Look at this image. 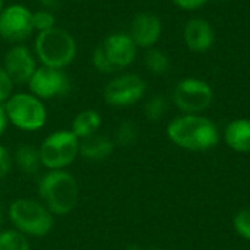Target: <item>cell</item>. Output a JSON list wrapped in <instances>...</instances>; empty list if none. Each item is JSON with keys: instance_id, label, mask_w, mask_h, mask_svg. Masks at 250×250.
Masks as SVG:
<instances>
[{"instance_id": "6da1fadb", "label": "cell", "mask_w": 250, "mask_h": 250, "mask_svg": "<svg viewBox=\"0 0 250 250\" xmlns=\"http://www.w3.org/2000/svg\"><path fill=\"white\" fill-rule=\"evenodd\" d=\"M167 135L171 142L188 151H208L220 141L215 123L201 114H183L173 119Z\"/></svg>"}, {"instance_id": "7a4b0ae2", "label": "cell", "mask_w": 250, "mask_h": 250, "mask_svg": "<svg viewBox=\"0 0 250 250\" xmlns=\"http://www.w3.org/2000/svg\"><path fill=\"white\" fill-rule=\"evenodd\" d=\"M38 192L47 209L59 217L72 212L79 199L78 182L64 170H48L38 182Z\"/></svg>"}, {"instance_id": "3957f363", "label": "cell", "mask_w": 250, "mask_h": 250, "mask_svg": "<svg viewBox=\"0 0 250 250\" xmlns=\"http://www.w3.org/2000/svg\"><path fill=\"white\" fill-rule=\"evenodd\" d=\"M78 45L75 37L64 28L54 26L37 34L35 56L42 66L66 69L76 57Z\"/></svg>"}, {"instance_id": "277c9868", "label": "cell", "mask_w": 250, "mask_h": 250, "mask_svg": "<svg viewBox=\"0 0 250 250\" xmlns=\"http://www.w3.org/2000/svg\"><path fill=\"white\" fill-rule=\"evenodd\" d=\"M7 215L15 230L31 237L47 236L54 224L53 214L47 207L29 198H19L13 201L9 207Z\"/></svg>"}, {"instance_id": "5b68a950", "label": "cell", "mask_w": 250, "mask_h": 250, "mask_svg": "<svg viewBox=\"0 0 250 250\" xmlns=\"http://www.w3.org/2000/svg\"><path fill=\"white\" fill-rule=\"evenodd\" d=\"M9 122L25 132H35L44 127L47 122V108L38 97L31 92L12 94L4 103Z\"/></svg>"}, {"instance_id": "8992f818", "label": "cell", "mask_w": 250, "mask_h": 250, "mask_svg": "<svg viewBox=\"0 0 250 250\" xmlns=\"http://www.w3.org/2000/svg\"><path fill=\"white\" fill-rule=\"evenodd\" d=\"M42 167L48 170H63L79 155V139L72 130H56L40 145Z\"/></svg>"}, {"instance_id": "52a82bcc", "label": "cell", "mask_w": 250, "mask_h": 250, "mask_svg": "<svg viewBox=\"0 0 250 250\" xmlns=\"http://www.w3.org/2000/svg\"><path fill=\"white\" fill-rule=\"evenodd\" d=\"M212 100V88L198 78H185L173 89V103L185 114H201L209 108Z\"/></svg>"}, {"instance_id": "ba28073f", "label": "cell", "mask_w": 250, "mask_h": 250, "mask_svg": "<svg viewBox=\"0 0 250 250\" xmlns=\"http://www.w3.org/2000/svg\"><path fill=\"white\" fill-rule=\"evenodd\" d=\"M29 92L40 100L64 97L72 89V81L64 69L40 66L28 82Z\"/></svg>"}, {"instance_id": "9c48e42d", "label": "cell", "mask_w": 250, "mask_h": 250, "mask_svg": "<svg viewBox=\"0 0 250 250\" xmlns=\"http://www.w3.org/2000/svg\"><path fill=\"white\" fill-rule=\"evenodd\" d=\"M146 92L145 81L136 73L114 76L104 88V100L113 107H129L138 103Z\"/></svg>"}, {"instance_id": "30bf717a", "label": "cell", "mask_w": 250, "mask_h": 250, "mask_svg": "<svg viewBox=\"0 0 250 250\" xmlns=\"http://www.w3.org/2000/svg\"><path fill=\"white\" fill-rule=\"evenodd\" d=\"M34 32L32 12L23 4H10L0 12V37L13 44H21Z\"/></svg>"}, {"instance_id": "8fae6325", "label": "cell", "mask_w": 250, "mask_h": 250, "mask_svg": "<svg viewBox=\"0 0 250 250\" xmlns=\"http://www.w3.org/2000/svg\"><path fill=\"white\" fill-rule=\"evenodd\" d=\"M3 69L13 83H28L37 70V62L28 47L23 44H15L4 54Z\"/></svg>"}, {"instance_id": "7c38bea8", "label": "cell", "mask_w": 250, "mask_h": 250, "mask_svg": "<svg viewBox=\"0 0 250 250\" xmlns=\"http://www.w3.org/2000/svg\"><path fill=\"white\" fill-rule=\"evenodd\" d=\"M101 47L116 72L129 67L135 62L138 53L136 44L133 42L130 35L125 32L110 34L104 38Z\"/></svg>"}, {"instance_id": "4fadbf2b", "label": "cell", "mask_w": 250, "mask_h": 250, "mask_svg": "<svg viewBox=\"0 0 250 250\" xmlns=\"http://www.w3.org/2000/svg\"><path fill=\"white\" fill-rule=\"evenodd\" d=\"M161 32H163V23L155 13L139 12L132 19L129 35L136 44V47L149 50L158 42Z\"/></svg>"}, {"instance_id": "5bb4252c", "label": "cell", "mask_w": 250, "mask_h": 250, "mask_svg": "<svg viewBox=\"0 0 250 250\" xmlns=\"http://www.w3.org/2000/svg\"><path fill=\"white\" fill-rule=\"evenodd\" d=\"M183 40L190 51L205 53L212 48L215 42V34L211 23L207 19L192 18L185 25Z\"/></svg>"}, {"instance_id": "9a60e30c", "label": "cell", "mask_w": 250, "mask_h": 250, "mask_svg": "<svg viewBox=\"0 0 250 250\" xmlns=\"http://www.w3.org/2000/svg\"><path fill=\"white\" fill-rule=\"evenodd\" d=\"M114 141L103 135H91L79 141V155L89 161H104L114 152Z\"/></svg>"}, {"instance_id": "2e32d148", "label": "cell", "mask_w": 250, "mask_h": 250, "mask_svg": "<svg viewBox=\"0 0 250 250\" xmlns=\"http://www.w3.org/2000/svg\"><path fill=\"white\" fill-rule=\"evenodd\" d=\"M226 144L237 152H250V120L236 119L226 126Z\"/></svg>"}, {"instance_id": "e0dca14e", "label": "cell", "mask_w": 250, "mask_h": 250, "mask_svg": "<svg viewBox=\"0 0 250 250\" xmlns=\"http://www.w3.org/2000/svg\"><path fill=\"white\" fill-rule=\"evenodd\" d=\"M101 116L95 110H83L78 113L72 122V133L81 141L91 135H95L101 127Z\"/></svg>"}, {"instance_id": "ac0fdd59", "label": "cell", "mask_w": 250, "mask_h": 250, "mask_svg": "<svg viewBox=\"0 0 250 250\" xmlns=\"http://www.w3.org/2000/svg\"><path fill=\"white\" fill-rule=\"evenodd\" d=\"M13 158H15V164L18 166V168L25 174H35L38 173L40 167H42L40 149L29 144L19 145L15 151Z\"/></svg>"}, {"instance_id": "d6986e66", "label": "cell", "mask_w": 250, "mask_h": 250, "mask_svg": "<svg viewBox=\"0 0 250 250\" xmlns=\"http://www.w3.org/2000/svg\"><path fill=\"white\" fill-rule=\"evenodd\" d=\"M145 66L154 75H164L170 69V59L163 50L152 47L145 54Z\"/></svg>"}, {"instance_id": "ffe728a7", "label": "cell", "mask_w": 250, "mask_h": 250, "mask_svg": "<svg viewBox=\"0 0 250 250\" xmlns=\"http://www.w3.org/2000/svg\"><path fill=\"white\" fill-rule=\"evenodd\" d=\"M138 126L132 120H123L114 133V144L119 146H130L136 142L138 139Z\"/></svg>"}, {"instance_id": "44dd1931", "label": "cell", "mask_w": 250, "mask_h": 250, "mask_svg": "<svg viewBox=\"0 0 250 250\" xmlns=\"http://www.w3.org/2000/svg\"><path fill=\"white\" fill-rule=\"evenodd\" d=\"M0 250H29V242L18 230H4L0 231Z\"/></svg>"}, {"instance_id": "7402d4cb", "label": "cell", "mask_w": 250, "mask_h": 250, "mask_svg": "<svg viewBox=\"0 0 250 250\" xmlns=\"http://www.w3.org/2000/svg\"><path fill=\"white\" fill-rule=\"evenodd\" d=\"M168 110V101L164 95H154L149 98L144 107V114L149 122L161 120Z\"/></svg>"}, {"instance_id": "603a6c76", "label": "cell", "mask_w": 250, "mask_h": 250, "mask_svg": "<svg viewBox=\"0 0 250 250\" xmlns=\"http://www.w3.org/2000/svg\"><path fill=\"white\" fill-rule=\"evenodd\" d=\"M32 26L34 31L38 32L48 31L56 26V15L53 13V10H47V9L35 10L32 12Z\"/></svg>"}, {"instance_id": "cb8c5ba5", "label": "cell", "mask_w": 250, "mask_h": 250, "mask_svg": "<svg viewBox=\"0 0 250 250\" xmlns=\"http://www.w3.org/2000/svg\"><path fill=\"white\" fill-rule=\"evenodd\" d=\"M233 226L240 237L250 242V209H242L237 212L233 220Z\"/></svg>"}, {"instance_id": "d4e9b609", "label": "cell", "mask_w": 250, "mask_h": 250, "mask_svg": "<svg viewBox=\"0 0 250 250\" xmlns=\"http://www.w3.org/2000/svg\"><path fill=\"white\" fill-rule=\"evenodd\" d=\"M91 62H92L94 67H95L98 72H101V73H107V75H108V73H116L114 67H113L111 63L108 62V59H107V56H105L103 47H101V44H98V45L95 47V50H94V53H92V57H91Z\"/></svg>"}, {"instance_id": "484cf974", "label": "cell", "mask_w": 250, "mask_h": 250, "mask_svg": "<svg viewBox=\"0 0 250 250\" xmlns=\"http://www.w3.org/2000/svg\"><path fill=\"white\" fill-rule=\"evenodd\" d=\"M13 85L15 83L12 82V79L9 78L3 66H0V104H4L9 100L13 91Z\"/></svg>"}, {"instance_id": "4316f807", "label": "cell", "mask_w": 250, "mask_h": 250, "mask_svg": "<svg viewBox=\"0 0 250 250\" xmlns=\"http://www.w3.org/2000/svg\"><path fill=\"white\" fill-rule=\"evenodd\" d=\"M171 1L183 10H196L204 7L209 0H171Z\"/></svg>"}, {"instance_id": "83f0119b", "label": "cell", "mask_w": 250, "mask_h": 250, "mask_svg": "<svg viewBox=\"0 0 250 250\" xmlns=\"http://www.w3.org/2000/svg\"><path fill=\"white\" fill-rule=\"evenodd\" d=\"M12 166V158L7 152V149L4 146L0 145V180L9 173Z\"/></svg>"}, {"instance_id": "f1b7e54d", "label": "cell", "mask_w": 250, "mask_h": 250, "mask_svg": "<svg viewBox=\"0 0 250 250\" xmlns=\"http://www.w3.org/2000/svg\"><path fill=\"white\" fill-rule=\"evenodd\" d=\"M9 123H10V122H9V117H7L4 104H0V136L4 135V132H6Z\"/></svg>"}, {"instance_id": "f546056e", "label": "cell", "mask_w": 250, "mask_h": 250, "mask_svg": "<svg viewBox=\"0 0 250 250\" xmlns=\"http://www.w3.org/2000/svg\"><path fill=\"white\" fill-rule=\"evenodd\" d=\"M37 1L40 3L41 9H47V10H54L60 3V0H37Z\"/></svg>"}, {"instance_id": "4dcf8cb0", "label": "cell", "mask_w": 250, "mask_h": 250, "mask_svg": "<svg viewBox=\"0 0 250 250\" xmlns=\"http://www.w3.org/2000/svg\"><path fill=\"white\" fill-rule=\"evenodd\" d=\"M3 221H4V212H3V209H1V207H0V229H1V226H3Z\"/></svg>"}, {"instance_id": "1f68e13d", "label": "cell", "mask_w": 250, "mask_h": 250, "mask_svg": "<svg viewBox=\"0 0 250 250\" xmlns=\"http://www.w3.org/2000/svg\"><path fill=\"white\" fill-rule=\"evenodd\" d=\"M3 4H4V0H0V12H1V9L4 7Z\"/></svg>"}, {"instance_id": "d6a6232c", "label": "cell", "mask_w": 250, "mask_h": 250, "mask_svg": "<svg viewBox=\"0 0 250 250\" xmlns=\"http://www.w3.org/2000/svg\"><path fill=\"white\" fill-rule=\"evenodd\" d=\"M149 250H163V249H158V248H152V249H149Z\"/></svg>"}, {"instance_id": "836d02e7", "label": "cell", "mask_w": 250, "mask_h": 250, "mask_svg": "<svg viewBox=\"0 0 250 250\" xmlns=\"http://www.w3.org/2000/svg\"><path fill=\"white\" fill-rule=\"evenodd\" d=\"M78 1H85V0H78Z\"/></svg>"}]
</instances>
